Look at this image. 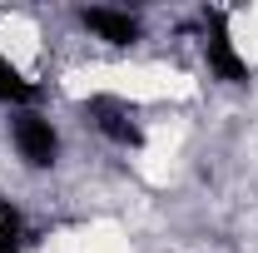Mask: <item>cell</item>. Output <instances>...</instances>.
I'll return each instance as SVG.
<instances>
[{
	"label": "cell",
	"instance_id": "277c9868",
	"mask_svg": "<svg viewBox=\"0 0 258 253\" xmlns=\"http://www.w3.org/2000/svg\"><path fill=\"white\" fill-rule=\"evenodd\" d=\"M80 25H85V30H95L99 40H109V45H134V40H139V20L124 15V10H104V5L80 10Z\"/></svg>",
	"mask_w": 258,
	"mask_h": 253
},
{
	"label": "cell",
	"instance_id": "8992f818",
	"mask_svg": "<svg viewBox=\"0 0 258 253\" xmlns=\"http://www.w3.org/2000/svg\"><path fill=\"white\" fill-rule=\"evenodd\" d=\"M0 253H20V214L0 204Z\"/></svg>",
	"mask_w": 258,
	"mask_h": 253
},
{
	"label": "cell",
	"instance_id": "5b68a950",
	"mask_svg": "<svg viewBox=\"0 0 258 253\" xmlns=\"http://www.w3.org/2000/svg\"><path fill=\"white\" fill-rule=\"evenodd\" d=\"M35 95H40V90H35L30 80H25L10 60H0V99H5V104H30Z\"/></svg>",
	"mask_w": 258,
	"mask_h": 253
},
{
	"label": "cell",
	"instance_id": "3957f363",
	"mask_svg": "<svg viewBox=\"0 0 258 253\" xmlns=\"http://www.w3.org/2000/svg\"><path fill=\"white\" fill-rule=\"evenodd\" d=\"M15 149H20V159L30 164V169H50L55 164V154H60V134L50 129V119L45 114H20L15 119Z\"/></svg>",
	"mask_w": 258,
	"mask_h": 253
},
{
	"label": "cell",
	"instance_id": "6da1fadb",
	"mask_svg": "<svg viewBox=\"0 0 258 253\" xmlns=\"http://www.w3.org/2000/svg\"><path fill=\"white\" fill-rule=\"evenodd\" d=\"M204 60H209V70H214L219 80L248 85V60H243V55L233 50V40H228L224 10H209V15H204Z\"/></svg>",
	"mask_w": 258,
	"mask_h": 253
},
{
	"label": "cell",
	"instance_id": "7a4b0ae2",
	"mask_svg": "<svg viewBox=\"0 0 258 253\" xmlns=\"http://www.w3.org/2000/svg\"><path fill=\"white\" fill-rule=\"evenodd\" d=\"M85 114H90V119L99 124V134L114 139V144H124V149H139V144H144V129H139V119H134V109L119 104V99L95 95L90 104H85Z\"/></svg>",
	"mask_w": 258,
	"mask_h": 253
}]
</instances>
